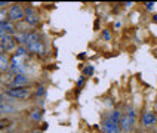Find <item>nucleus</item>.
<instances>
[{"mask_svg": "<svg viewBox=\"0 0 157 133\" xmlns=\"http://www.w3.org/2000/svg\"><path fill=\"white\" fill-rule=\"evenodd\" d=\"M3 95L10 99H18V101H24L31 96V87L30 86H22V87H15V86H9L5 89Z\"/></svg>", "mask_w": 157, "mask_h": 133, "instance_id": "1", "label": "nucleus"}, {"mask_svg": "<svg viewBox=\"0 0 157 133\" xmlns=\"http://www.w3.org/2000/svg\"><path fill=\"white\" fill-rule=\"evenodd\" d=\"M135 121H136V113H135V109L132 106H129L126 109V113H123L122 118H120V123H119L120 132L131 133L133 126H135Z\"/></svg>", "mask_w": 157, "mask_h": 133, "instance_id": "2", "label": "nucleus"}, {"mask_svg": "<svg viewBox=\"0 0 157 133\" xmlns=\"http://www.w3.org/2000/svg\"><path fill=\"white\" fill-rule=\"evenodd\" d=\"M8 21L9 22H21V21H24V9L21 5H18V3H12L10 5V8L8 10Z\"/></svg>", "mask_w": 157, "mask_h": 133, "instance_id": "3", "label": "nucleus"}, {"mask_svg": "<svg viewBox=\"0 0 157 133\" xmlns=\"http://www.w3.org/2000/svg\"><path fill=\"white\" fill-rule=\"evenodd\" d=\"M24 21H25L27 25L36 27L39 25V22H40V15L33 6H27L24 9Z\"/></svg>", "mask_w": 157, "mask_h": 133, "instance_id": "4", "label": "nucleus"}, {"mask_svg": "<svg viewBox=\"0 0 157 133\" xmlns=\"http://www.w3.org/2000/svg\"><path fill=\"white\" fill-rule=\"evenodd\" d=\"M18 46H19V44H18L15 35H6L5 39H2V40H0V49L3 50V53L15 50Z\"/></svg>", "mask_w": 157, "mask_h": 133, "instance_id": "5", "label": "nucleus"}, {"mask_svg": "<svg viewBox=\"0 0 157 133\" xmlns=\"http://www.w3.org/2000/svg\"><path fill=\"white\" fill-rule=\"evenodd\" d=\"M102 132L104 133H122L120 132V127L111 121L110 115H107L104 120H102Z\"/></svg>", "mask_w": 157, "mask_h": 133, "instance_id": "6", "label": "nucleus"}, {"mask_svg": "<svg viewBox=\"0 0 157 133\" xmlns=\"http://www.w3.org/2000/svg\"><path fill=\"white\" fill-rule=\"evenodd\" d=\"M157 121V117L154 113H151V111H144L142 115H141V124L144 126V127H150V126H153V124H156Z\"/></svg>", "mask_w": 157, "mask_h": 133, "instance_id": "7", "label": "nucleus"}, {"mask_svg": "<svg viewBox=\"0 0 157 133\" xmlns=\"http://www.w3.org/2000/svg\"><path fill=\"white\" fill-rule=\"evenodd\" d=\"M28 83H30L28 76H25V74H15L10 86H15V87H22V86H28Z\"/></svg>", "mask_w": 157, "mask_h": 133, "instance_id": "8", "label": "nucleus"}, {"mask_svg": "<svg viewBox=\"0 0 157 133\" xmlns=\"http://www.w3.org/2000/svg\"><path fill=\"white\" fill-rule=\"evenodd\" d=\"M27 50L30 53H34V55H43L44 53V44L43 42H36V43H31L25 46Z\"/></svg>", "mask_w": 157, "mask_h": 133, "instance_id": "9", "label": "nucleus"}, {"mask_svg": "<svg viewBox=\"0 0 157 133\" xmlns=\"http://www.w3.org/2000/svg\"><path fill=\"white\" fill-rule=\"evenodd\" d=\"M10 70V58L6 53H0V71H9Z\"/></svg>", "mask_w": 157, "mask_h": 133, "instance_id": "10", "label": "nucleus"}, {"mask_svg": "<svg viewBox=\"0 0 157 133\" xmlns=\"http://www.w3.org/2000/svg\"><path fill=\"white\" fill-rule=\"evenodd\" d=\"M27 53H28V50H27L25 46H24V44H19L17 49L13 50V56H17V58H24Z\"/></svg>", "mask_w": 157, "mask_h": 133, "instance_id": "11", "label": "nucleus"}, {"mask_svg": "<svg viewBox=\"0 0 157 133\" xmlns=\"http://www.w3.org/2000/svg\"><path fill=\"white\" fill-rule=\"evenodd\" d=\"M108 115H110L111 121H113L114 124H117V126H119V123H120V118H122V113H120L119 109H114V111H111Z\"/></svg>", "mask_w": 157, "mask_h": 133, "instance_id": "12", "label": "nucleus"}, {"mask_svg": "<svg viewBox=\"0 0 157 133\" xmlns=\"http://www.w3.org/2000/svg\"><path fill=\"white\" fill-rule=\"evenodd\" d=\"M12 120L10 118H6V117H0V130H3V129H8L12 126Z\"/></svg>", "mask_w": 157, "mask_h": 133, "instance_id": "13", "label": "nucleus"}, {"mask_svg": "<svg viewBox=\"0 0 157 133\" xmlns=\"http://www.w3.org/2000/svg\"><path fill=\"white\" fill-rule=\"evenodd\" d=\"M15 108L12 105H9V104H5V102H2L0 104V114H3V113H12Z\"/></svg>", "mask_w": 157, "mask_h": 133, "instance_id": "14", "label": "nucleus"}, {"mask_svg": "<svg viewBox=\"0 0 157 133\" xmlns=\"http://www.w3.org/2000/svg\"><path fill=\"white\" fill-rule=\"evenodd\" d=\"M46 93V87H44L43 84H39L37 87H36V96L37 98H42Z\"/></svg>", "mask_w": 157, "mask_h": 133, "instance_id": "15", "label": "nucleus"}, {"mask_svg": "<svg viewBox=\"0 0 157 133\" xmlns=\"http://www.w3.org/2000/svg\"><path fill=\"white\" fill-rule=\"evenodd\" d=\"M94 67L92 65H87V67H85L83 68V77H90L92 74H94Z\"/></svg>", "mask_w": 157, "mask_h": 133, "instance_id": "16", "label": "nucleus"}, {"mask_svg": "<svg viewBox=\"0 0 157 133\" xmlns=\"http://www.w3.org/2000/svg\"><path fill=\"white\" fill-rule=\"evenodd\" d=\"M42 115H43V111H42V109H36V111H33V113L30 114V117H31L33 120H40Z\"/></svg>", "mask_w": 157, "mask_h": 133, "instance_id": "17", "label": "nucleus"}, {"mask_svg": "<svg viewBox=\"0 0 157 133\" xmlns=\"http://www.w3.org/2000/svg\"><path fill=\"white\" fill-rule=\"evenodd\" d=\"M6 21H8V12L0 10V24H5Z\"/></svg>", "mask_w": 157, "mask_h": 133, "instance_id": "18", "label": "nucleus"}, {"mask_svg": "<svg viewBox=\"0 0 157 133\" xmlns=\"http://www.w3.org/2000/svg\"><path fill=\"white\" fill-rule=\"evenodd\" d=\"M102 39H104V40H107V42H108V40H111L110 30H104V31H102Z\"/></svg>", "mask_w": 157, "mask_h": 133, "instance_id": "19", "label": "nucleus"}, {"mask_svg": "<svg viewBox=\"0 0 157 133\" xmlns=\"http://www.w3.org/2000/svg\"><path fill=\"white\" fill-rule=\"evenodd\" d=\"M85 81H86V77H83V76H82V77H80V79L77 80V83H76V86H77V87H82V86L85 84Z\"/></svg>", "mask_w": 157, "mask_h": 133, "instance_id": "20", "label": "nucleus"}, {"mask_svg": "<svg viewBox=\"0 0 157 133\" xmlns=\"http://www.w3.org/2000/svg\"><path fill=\"white\" fill-rule=\"evenodd\" d=\"M6 31H5V28H3V24H0V40H2V39H5V37H6Z\"/></svg>", "mask_w": 157, "mask_h": 133, "instance_id": "21", "label": "nucleus"}, {"mask_svg": "<svg viewBox=\"0 0 157 133\" xmlns=\"http://www.w3.org/2000/svg\"><path fill=\"white\" fill-rule=\"evenodd\" d=\"M8 5H10L9 2H0V10H3V8H5V6H8Z\"/></svg>", "mask_w": 157, "mask_h": 133, "instance_id": "22", "label": "nucleus"}, {"mask_svg": "<svg viewBox=\"0 0 157 133\" xmlns=\"http://www.w3.org/2000/svg\"><path fill=\"white\" fill-rule=\"evenodd\" d=\"M147 9H148V10H153V9H154V3H151V2L147 3Z\"/></svg>", "mask_w": 157, "mask_h": 133, "instance_id": "23", "label": "nucleus"}, {"mask_svg": "<svg viewBox=\"0 0 157 133\" xmlns=\"http://www.w3.org/2000/svg\"><path fill=\"white\" fill-rule=\"evenodd\" d=\"M2 79H3V76H2V71H0V81H2Z\"/></svg>", "mask_w": 157, "mask_h": 133, "instance_id": "24", "label": "nucleus"}, {"mask_svg": "<svg viewBox=\"0 0 157 133\" xmlns=\"http://www.w3.org/2000/svg\"><path fill=\"white\" fill-rule=\"evenodd\" d=\"M154 21H157V15H156V17H154Z\"/></svg>", "mask_w": 157, "mask_h": 133, "instance_id": "25", "label": "nucleus"}, {"mask_svg": "<svg viewBox=\"0 0 157 133\" xmlns=\"http://www.w3.org/2000/svg\"><path fill=\"white\" fill-rule=\"evenodd\" d=\"M34 133H42V132H39V130H37V132H34Z\"/></svg>", "mask_w": 157, "mask_h": 133, "instance_id": "26", "label": "nucleus"}, {"mask_svg": "<svg viewBox=\"0 0 157 133\" xmlns=\"http://www.w3.org/2000/svg\"><path fill=\"white\" fill-rule=\"evenodd\" d=\"M0 133H5V132H3V130H0Z\"/></svg>", "mask_w": 157, "mask_h": 133, "instance_id": "27", "label": "nucleus"}]
</instances>
